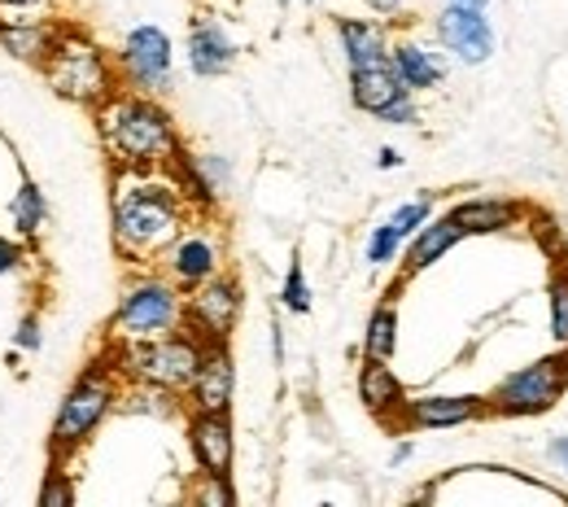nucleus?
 I'll return each instance as SVG.
<instances>
[{
	"instance_id": "nucleus-1",
	"label": "nucleus",
	"mask_w": 568,
	"mask_h": 507,
	"mask_svg": "<svg viewBox=\"0 0 568 507\" xmlns=\"http://www.w3.org/2000/svg\"><path fill=\"white\" fill-rule=\"evenodd\" d=\"M189 197L171 166H119L110 193L114 250L132 263H153L189 227Z\"/></svg>"
},
{
	"instance_id": "nucleus-2",
	"label": "nucleus",
	"mask_w": 568,
	"mask_h": 507,
	"mask_svg": "<svg viewBox=\"0 0 568 507\" xmlns=\"http://www.w3.org/2000/svg\"><path fill=\"white\" fill-rule=\"evenodd\" d=\"M97 136L114 166H171L180 158V132L158 97L119 88L97 110Z\"/></svg>"
},
{
	"instance_id": "nucleus-3",
	"label": "nucleus",
	"mask_w": 568,
	"mask_h": 507,
	"mask_svg": "<svg viewBox=\"0 0 568 507\" xmlns=\"http://www.w3.org/2000/svg\"><path fill=\"white\" fill-rule=\"evenodd\" d=\"M40 71H44L49 88H53L62 101L83 105V110H97L101 101H110V97L123 88L119 62H114L92 36H83V31H74V27H62V22H58L53 49H49V58H44Z\"/></svg>"
},
{
	"instance_id": "nucleus-4",
	"label": "nucleus",
	"mask_w": 568,
	"mask_h": 507,
	"mask_svg": "<svg viewBox=\"0 0 568 507\" xmlns=\"http://www.w3.org/2000/svg\"><path fill=\"white\" fill-rule=\"evenodd\" d=\"M119 389H123V372H119L114 355L97 359L88 372L74 376V385L62 394L58 416H53V437H49L53 459H71L79 446H88V437L119 407Z\"/></svg>"
},
{
	"instance_id": "nucleus-5",
	"label": "nucleus",
	"mask_w": 568,
	"mask_h": 507,
	"mask_svg": "<svg viewBox=\"0 0 568 507\" xmlns=\"http://www.w3.org/2000/svg\"><path fill=\"white\" fill-rule=\"evenodd\" d=\"M184 328V290L171 285L162 272L132 281L110 320V346H132V342H153L166 333Z\"/></svg>"
},
{
	"instance_id": "nucleus-6",
	"label": "nucleus",
	"mask_w": 568,
	"mask_h": 507,
	"mask_svg": "<svg viewBox=\"0 0 568 507\" xmlns=\"http://www.w3.org/2000/svg\"><path fill=\"white\" fill-rule=\"evenodd\" d=\"M206 342L193 337L189 328L180 333H166V337H153V342H132V346H114L110 355L119 363L123 381H144V385H162L171 394H184L197 363H202Z\"/></svg>"
},
{
	"instance_id": "nucleus-7",
	"label": "nucleus",
	"mask_w": 568,
	"mask_h": 507,
	"mask_svg": "<svg viewBox=\"0 0 568 507\" xmlns=\"http://www.w3.org/2000/svg\"><path fill=\"white\" fill-rule=\"evenodd\" d=\"M568 389V351H556L547 359H534L529 367L503 376L495 394L486 398L490 416H507V420H525V416H542L551 412Z\"/></svg>"
},
{
	"instance_id": "nucleus-8",
	"label": "nucleus",
	"mask_w": 568,
	"mask_h": 507,
	"mask_svg": "<svg viewBox=\"0 0 568 507\" xmlns=\"http://www.w3.org/2000/svg\"><path fill=\"white\" fill-rule=\"evenodd\" d=\"M119 79L132 88V92H144V97H166L175 88V44L162 27L153 22H141L123 36L119 53Z\"/></svg>"
},
{
	"instance_id": "nucleus-9",
	"label": "nucleus",
	"mask_w": 568,
	"mask_h": 507,
	"mask_svg": "<svg viewBox=\"0 0 568 507\" xmlns=\"http://www.w3.org/2000/svg\"><path fill=\"white\" fill-rule=\"evenodd\" d=\"M241 281L227 276V272H214L211 281H202L197 290L184 293V328L193 337H202L206 346L211 342H227L236 320H241Z\"/></svg>"
},
{
	"instance_id": "nucleus-10",
	"label": "nucleus",
	"mask_w": 568,
	"mask_h": 507,
	"mask_svg": "<svg viewBox=\"0 0 568 507\" xmlns=\"http://www.w3.org/2000/svg\"><path fill=\"white\" fill-rule=\"evenodd\" d=\"M162 276L180 290H197L202 281H211L214 272H223V245L206 223H189L166 250H162Z\"/></svg>"
},
{
	"instance_id": "nucleus-11",
	"label": "nucleus",
	"mask_w": 568,
	"mask_h": 507,
	"mask_svg": "<svg viewBox=\"0 0 568 507\" xmlns=\"http://www.w3.org/2000/svg\"><path fill=\"white\" fill-rule=\"evenodd\" d=\"M433 36H437V49H446V58H455L464 67H481L495 58V27L477 9L442 4V13L433 18Z\"/></svg>"
},
{
	"instance_id": "nucleus-12",
	"label": "nucleus",
	"mask_w": 568,
	"mask_h": 507,
	"mask_svg": "<svg viewBox=\"0 0 568 507\" xmlns=\"http://www.w3.org/2000/svg\"><path fill=\"white\" fill-rule=\"evenodd\" d=\"M481 416H490L481 394H425V398H407L394 425L398 429H459Z\"/></svg>"
},
{
	"instance_id": "nucleus-13",
	"label": "nucleus",
	"mask_w": 568,
	"mask_h": 507,
	"mask_svg": "<svg viewBox=\"0 0 568 507\" xmlns=\"http://www.w3.org/2000/svg\"><path fill=\"white\" fill-rule=\"evenodd\" d=\"M189 407L193 412H232V394H236V367L227 342H211L202 351V363L189 381Z\"/></svg>"
},
{
	"instance_id": "nucleus-14",
	"label": "nucleus",
	"mask_w": 568,
	"mask_h": 507,
	"mask_svg": "<svg viewBox=\"0 0 568 507\" xmlns=\"http://www.w3.org/2000/svg\"><path fill=\"white\" fill-rule=\"evenodd\" d=\"M189 450L206 477H232L236 459V437H232V416L227 412H193L189 420Z\"/></svg>"
},
{
	"instance_id": "nucleus-15",
	"label": "nucleus",
	"mask_w": 568,
	"mask_h": 507,
	"mask_svg": "<svg viewBox=\"0 0 568 507\" xmlns=\"http://www.w3.org/2000/svg\"><path fill=\"white\" fill-rule=\"evenodd\" d=\"M236 67V40L214 13H197L189 27V71L197 79H219Z\"/></svg>"
},
{
	"instance_id": "nucleus-16",
	"label": "nucleus",
	"mask_w": 568,
	"mask_h": 507,
	"mask_svg": "<svg viewBox=\"0 0 568 507\" xmlns=\"http://www.w3.org/2000/svg\"><path fill=\"white\" fill-rule=\"evenodd\" d=\"M53 36H58V22L44 18V13H0V49L13 62L44 67V58L53 49Z\"/></svg>"
},
{
	"instance_id": "nucleus-17",
	"label": "nucleus",
	"mask_w": 568,
	"mask_h": 507,
	"mask_svg": "<svg viewBox=\"0 0 568 507\" xmlns=\"http://www.w3.org/2000/svg\"><path fill=\"white\" fill-rule=\"evenodd\" d=\"M358 403H363L376 420H385V425L398 420V412H403V403H407V389H403V381L394 376L389 359H367V355H363V363H358Z\"/></svg>"
},
{
	"instance_id": "nucleus-18",
	"label": "nucleus",
	"mask_w": 568,
	"mask_h": 507,
	"mask_svg": "<svg viewBox=\"0 0 568 507\" xmlns=\"http://www.w3.org/2000/svg\"><path fill=\"white\" fill-rule=\"evenodd\" d=\"M389 67L403 79L407 92H433V88L450 74L446 53L428 49L420 40H394V44H389Z\"/></svg>"
},
{
	"instance_id": "nucleus-19",
	"label": "nucleus",
	"mask_w": 568,
	"mask_h": 507,
	"mask_svg": "<svg viewBox=\"0 0 568 507\" xmlns=\"http://www.w3.org/2000/svg\"><path fill=\"white\" fill-rule=\"evenodd\" d=\"M337 40H342V53H346V67L351 71H367V67H381L389 62V27L381 18H337Z\"/></svg>"
},
{
	"instance_id": "nucleus-20",
	"label": "nucleus",
	"mask_w": 568,
	"mask_h": 507,
	"mask_svg": "<svg viewBox=\"0 0 568 507\" xmlns=\"http://www.w3.org/2000/svg\"><path fill=\"white\" fill-rule=\"evenodd\" d=\"M464 241V227L455 223L450 215L442 219H428L420 232H412L407 236V258H403V281H412V276H420L428 272L437 258H446L455 245Z\"/></svg>"
},
{
	"instance_id": "nucleus-21",
	"label": "nucleus",
	"mask_w": 568,
	"mask_h": 507,
	"mask_svg": "<svg viewBox=\"0 0 568 507\" xmlns=\"http://www.w3.org/2000/svg\"><path fill=\"white\" fill-rule=\"evenodd\" d=\"M450 219L464 227V236H495V232H507L520 219V206L507 202V197H468L450 211Z\"/></svg>"
},
{
	"instance_id": "nucleus-22",
	"label": "nucleus",
	"mask_w": 568,
	"mask_h": 507,
	"mask_svg": "<svg viewBox=\"0 0 568 507\" xmlns=\"http://www.w3.org/2000/svg\"><path fill=\"white\" fill-rule=\"evenodd\" d=\"M407 88H403V79L394 74L389 62H381V67H367V71H351V101H355L363 114H381L389 101H398Z\"/></svg>"
},
{
	"instance_id": "nucleus-23",
	"label": "nucleus",
	"mask_w": 568,
	"mask_h": 507,
	"mask_svg": "<svg viewBox=\"0 0 568 507\" xmlns=\"http://www.w3.org/2000/svg\"><path fill=\"white\" fill-rule=\"evenodd\" d=\"M9 219H13V236L18 241H36L40 236V227L49 219V202H44V193H40L36 180H27V175L18 180V193L9 202Z\"/></svg>"
},
{
	"instance_id": "nucleus-24",
	"label": "nucleus",
	"mask_w": 568,
	"mask_h": 507,
	"mask_svg": "<svg viewBox=\"0 0 568 507\" xmlns=\"http://www.w3.org/2000/svg\"><path fill=\"white\" fill-rule=\"evenodd\" d=\"M394 351H398V306H394V297H385V302L367 315L363 355H367V359H394Z\"/></svg>"
},
{
	"instance_id": "nucleus-25",
	"label": "nucleus",
	"mask_w": 568,
	"mask_h": 507,
	"mask_svg": "<svg viewBox=\"0 0 568 507\" xmlns=\"http://www.w3.org/2000/svg\"><path fill=\"white\" fill-rule=\"evenodd\" d=\"M547 302H551V342H556V351H568V267L551 276Z\"/></svg>"
},
{
	"instance_id": "nucleus-26",
	"label": "nucleus",
	"mask_w": 568,
	"mask_h": 507,
	"mask_svg": "<svg viewBox=\"0 0 568 507\" xmlns=\"http://www.w3.org/2000/svg\"><path fill=\"white\" fill-rule=\"evenodd\" d=\"M428 219H433V197H428V193H420V197L403 202V206H398V211L389 215V227H394V232H398V236L407 241L412 232H420V227H425Z\"/></svg>"
},
{
	"instance_id": "nucleus-27",
	"label": "nucleus",
	"mask_w": 568,
	"mask_h": 507,
	"mask_svg": "<svg viewBox=\"0 0 568 507\" xmlns=\"http://www.w3.org/2000/svg\"><path fill=\"white\" fill-rule=\"evenodd\" d=\"M398 250H403V236L389 227V219L376 223L372 236H367V263H372V267H389V263L398 258Z\"/></svg>"
},
{
	"instance_id": "nucleus-28",
	"label": "nucleus",
	"mask_w": 568,
	"mask_h": 507,
	"mask_svg": "<svg viewBox=\"0 0 568 507\" xmlns=\"http://www.w3.org/2000/svg\"><path fill=\"white\" fill-rule=\"evenodd\" d=\"M281 302H284V311H293V315H306V311H311V285H306V272H302L297 258H293L288 272H284Z\"/></svg>"
},
{
	"instance_id": "nucleus-29",
	"label": "nucleus",
	"mask_w": 568,
	"mask_h": 507,
	"mask_svg": "<svg viewBox=\"0 0 568 507\" xmlns=\"http://www.w3.org/2000/svg\"><path fill=\"white\" fill-rule=\"evenodd\" d=\"M36 504L40 507H71L74 504V486H71V477L62 473V459H58V468H49V477H44Z\"/></svg>"
},
{
	"instance_id": "nucleus-30",
	"label": "nucleus",
	"mask_w": 568,
	"mask_h": 507,
	"mask_svg": "<svg viewBox=\"0 0 568 507\" xmlns=\"http://www.w3.org/2000/svg\"><path fill=\"white\" fill-rule=\"evenodd\" d=\"M381 123H389V128H416L420 123V105H416V92H403L398 101H389L381 114H376Z\"/></svg>"
},
{
	"instance_id": "nucleus-31",
	"label": "nucleus",
	"mask_w": 568,
	"mask_h": 507,
	"mask_svg": "<svg viewBox=\"0 0 568 507\" xmlns=\"http://www.w3.org/2000/svg\"><path fill=\"white\" fill-rule=\"evenodd\" d=\"M13 346H18V351H27V355H36V351L44 346V328H40V311H27V315L18 320V333H13Z\"/></svg>"
},
{
	"instance_id": "nucleus-32",
	"label": "nucleus",
	"mask_w": 568,
	"mask_h": 507,
	"mask_svg": "<svg viewBox=\"0 0 568 507\" xmlns=\"http://www.w3.org/2000/svg\"><path fill=\"white\" fill-rule=\"evenodd\" d=\"M193 499H197V504H211V507H232V504H236L232 481H227V477H206V473H202V490H197Z\"/></svg>"
},
{
	"instance_id": "nucleus-33",
	"label": "nucleus",
	"mask_w": 568,
	"mask_h": 507,
	"mask_svg": "<svg viewBox=\"0 0 568 507\" xmlns=\"http://www.w3.org/2000/svg\"><path fill=\"white\" fill-rule=\"evenodd\" d=\"M22 258H27L22 241H18V236H13V241H4V236H0V276L18 272V267H22Z\"/></svg>"
},
{
	"instance_id": "nucleus-34",
	"label": "nucleus",
	"mask_w": 568,
	"mask_h": 507,
	"mask_svg": "<svg viewBox=\"0 0 568 507\" xmlns=\"http://www.w3.org/2000/svg\"><path fill=\"white\" fill-rule=\"evenodd\" d=\"M53 0H0V13H44Z\"/></svg>"
},
{
	"instance_id": "nucleus-35",
	"label": "nucleus",
	"mask_w": 568,
	"mask_h": 507,
	"mask_svg": "<svg viewBox=\"0 0 568 507\" xmlns=\"http://www.w3.org/2000/svg\"><path fill=\"white\" fill-rule=\"evenodd\" d=\"M363 4H367L376 18H394V13H403V9H407V0H363Z\"/></svg>"
},
{
	"instance_id": "nucleus-36",
	"label": "nucleus",
	"mask_w": 568,
	"mask_h": 507,
	"mask_svg": "<svg viewBox=\"0 0 568 507\" xmlns=\"http://www.w3.org/2000/svg\"><path fill=\"white\" fill-rule=\"evenodd\" d=\"M547 455L560 464V473L568 477V437H551V446H547Z\"/></svg>"
},
{
	"instance_id": "nucleus-37",
	"label": "nucleus",
	"mask_w": 568,
	"mask_h": 507,
	"mask_svg": "<svg viewBox=\"0 0 568 507\" xmlns=\"http://www.w3.org/2000/svg\"><path fill=\"white\" fill-rule=\"evenodd\" d=\"M412 455H416V442H398V446H394V455H389V468H403Z\"/></svg>"
},
{
	"instance_id": "nucleus-38",
	"label": "nucleus",
	"mask_w": 568,
	"mask_h": 507,
	"mask_svg": "<svg viewBox=\"0 0 568 507\" xmlns=\"http://www.w3.org/2000/svg\"><path fill=\"white\" fill-rule=\"evenodd\" d=\"M376 166H381V171H394V166H403V153H398V149H381V153H376Z\"/></svg>"
},
{
	"instance_id": "nucleus-39",
	"label": "nucleus",
	"mask_w": 568,
	"mask_h": 507,
	"mask_svg": "<svg viewBox=\"0 0 568 507\" xmlns=\"http://www.w3.org/2000/svg\"><path fill=\"white\" fill-rule=\"evenodd\" d=\"M272 359H276V367H284V328L281 324H272Z\"/></svg>"
},
{
	"instance_id": "nucleus-40",
	"label": "nucleus",
	"mask_w": 568,
	"mask_h": 507,
	"mask_svg": "<svg viewBox=\"0 0 568 507\" xmlns=\"http://www.w3.org/2000/svg\"><path fill=\"white\" fill-rule=\"evenodd\" d=\"M450 9H477V13H490V0H446Z\"/></svg>"
},
{
	"instance_id": "nucleus-41",
	"label": "nucleus",
	"mask_w": 568,
	"mask_h": 507,
	"mask_svg": "<svg viewBox=\"0 0 568 507\" xmlns=\"http://www.w3.org/2000/svg\"><path fill=\"white\" fill-rule=\"evenodd\" d=\"M306 4H315V0H306Z\"/></svg>"
}]
</instances>
